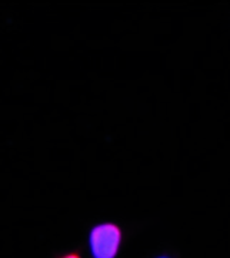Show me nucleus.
<instances>
[{
  "label": "nucleus",
  "mask_w": 230,
  "mask_h": 258,
  "mask_svg": "<svg viewBox=\"0 0 230 258\" xmlns=\"http://www.w3.org/2000/svg\"><path fill=\"white\" fill-rule=\"evenodd\" d=\"M55 258H83V255L80 254L79 249H69V251L57 254Z\"/></svg>",
  "instance_id": "obj_2"
},
{
  "label": "nucleus",
  "mask_w": 230,
  "mask_h": 258,
  "mask_svg": "<svg viewBox=\"0 0 230 258\" xmlns=\"http://www.w3.org/2000/svg\"><path fill=\"white\" fill-rule=\"evenodd\" d=\"M125 242V231L114 221H101L87 232V248L92 258H118Z\"/></svg>",
  "instance_id": "obj_1"
},
{
  "label": "nucleus",
  "mask_w": 230,
  "mask_h": 258,
  "mask_svg": "<svg viewBox=\"0 0 230 258\" xmlns=\"http://www.w3.org/2000/svg\"><path fill=\"white\" fill-rule=\"evenodd\" d=\"M155 258H173L172 255H167V254H160V255H156Z\"/></svg>",
  "instance_id": "obj_3"
}]
</instances>
